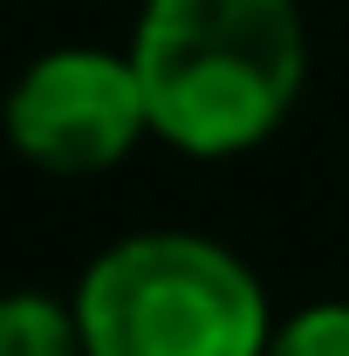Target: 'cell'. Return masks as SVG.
Segmentation results:
<instances>
[{"instance_id":"cell-5","label":"cell","mask_w":349,"mask_h":356,"mask_svg":"<svg viewBox=\"0 0 349 356\" xmlns=\"http://www.w3.org/2000/svg\"><path fill=\"white\" fill-rule=\"evenodd\" d=\"M267 356H349V302H315L288 315L267 336Z\"/></svg>"},{"instance_id":"cell-1","label":"cell","mask_w":349,"mask_h":356,"mask_svg":"<svg viewBox=\"0 0 349 356\" xmlns=\"http://www.w3.org/2000/svg\"><path fill=\"white\" fill-rule=\"evenodd\" d=\"M131 62L151 131L192 158L254 151L288 124L308 69L295 0H144Z\"/></svg>"},{"instance_id":"cell-4","label":"cell","mask_w":349,"mask_h":356,"mask_svg":"<svg viewBox=\"0 0 349 356\" xmlns=\"http://www.w3.org/2000/svg\"><path fill=\"white\" fill-rule=\"evenodd\" d=\"M0 356H89L76 309L48 302V295H14L0 309Z\"/></svg>"},{"instance_id":"cell-3","label":"cell","mask_w":349,"mask_h":356,"mask_svg":"<svg viewBox=\"0 0 349 356\" xmlns=\"http://www.w3.org/2000/svg\"><path fill=\"white\" fill-rule=\"evenodd\" d=\"M14 151L42 172L83 178L103 172L151 131V96L131 55L110 48H55L42 55L7 103Z\"/></svg>"},{"instance_id":"cell-2","label":"cell","mask_w":349,"mask_h":356,"mask_svg":"<svg viewBox=\"0 0 349 356\" xmlns=\"http://www.w3.org/2000/svg\"><path fill=\"white\" fill-rule=\"evenodd\" d=\"M89 356H267V295L199 233H131L76 288Z\"/></svg>"}]
</instances>
